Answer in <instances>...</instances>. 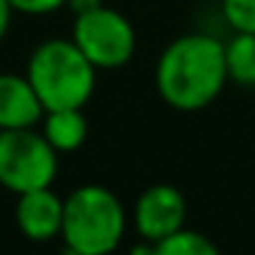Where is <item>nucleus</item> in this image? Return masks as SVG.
<instances>
[{
    "label": "nucleus",
    "instance_id": "2",
    "mask_svg": "<svg viewBox=\"0 0 255 255\" xmlns=\"http://www.w3.org/2000/svg\"><path fill=\"white\" fill-rule=\"evenodd\" d=\"M44 113L83 110L96 88V66L72 39H50L33 50L28 74Z\"/></svg>",
    "mask_w": 255,
    "mask_h": 255
},
{
    "label": "nucleus",
    "instance_id": "13",
    "mask_svg": "<svg viewBox=\"0 0 255 255\" xmlns=\"http://www.w3.org/2000/svg\"><path fill=\"white\" fill-rule=\"evenodd\" d=\"M14 11H22V14H52L58 11L61 6H66V0H8Z\"/></svg>",
    "mask_w": 255,
    "mask_h": 255
},
{
    "label": "nucleus",
    "instance_id": "8",
    "mask_svg": "<svg viewBox=\"0 0 255 255\" xmlns=\"http://www.w3.org/2000/svg\"><path fill=\"white\" fill-rule=\"evenodd\" d=\"M44 116L33 85L22 74H0V129H28Z\"/></svg>",
    "mask_w": 255,
    "mask_h": 255
},
{
    "label": "nucleus",
    "instance_id": "14",
    "mask_svg": "<svg viewBox=\"0 0 255 255\" xmlns=\"http://www.w3.org/2000/svg\"><path fill=\"white\" fill-rule=\"evenodd\" d=\"M11 14H14L11 3H8V0H0V41H3V36H6V30H8Z\"/></svg>",
    "mask_w": 255,
    "mask_h": 255
},
{
    "label": "nucleus",
    "instance_id": "3",
    "mask_svg": "<svg viewBox=\"0 0 255 255\" xmlns=\"http://www.w3.org/2000/svg\"><path fill=\"white\" fill-rule=\"evenodd\" d=\"M127 233L121 200L99 184L77 187L63 200V244L80 255H110Z\"/></svg>",
    "mask_w": 255,
    "mask_h": 255
},
{
    "label": "nucleus",
    "instance_id": "1",
    "mask_svg": "<svg viewBox=\"0 0 255 255\" xmlns=\"http://www.w3.org/2000/svg\"><path fill=\"white\" fill-rule=\"evenodd\" d=\"M156 91L173 110H203L228 83L225 41L209 33H187L170 41L156 61Z\"/></svg>",
    "mask_w": 255,
    "mask_h": 255
},
{
    "label": "nucleus",
    "instance_id": "16",
    "mask_svg": "<svg viewBox=\"0 0 255 255\" xmlns=\"http://www.w3.org/2000/svg\"><path fill=\"white\" fill-rule=\"evenodd\" d=\"M129 255H154V242H145V239H143V244L132 247V253H129Z\"/></svg>",
    "mask_w": 255,
    "mask_h": 255
},
{
    "label": "nucleus",
    "instance_id": "9",
    "mask_svg": "<svg viewBox=\"0 0 255 255\" xmlns=\"http://www.w3.org/2000/svg\"><path fill=\"white\" fill-rule=\"evenodd\" d=\"M44 134L58 154L77 151L88 137V121L83 110H50L44 113Z\"/></svg>",
    "mask_w": 255,
    "mask_h": 255
},
{
    "label": "nucleus",
    "instance_id": "12",
    "mask_svg": "<svg viewBox=\"0 0 255 255\" xmlns=\"http://www.w3.org/2000/svg\"><path fill=\"white\" fill-rule=\"evenodd\" d=\"M222 17L233 33L255 36V0H222Z\"/></svg>",
    "mask_w": 255,
    "mask_h": 255
},
{
    "label": "nucleus",
    "instance_id": "7",
    "mask_svg": "<svg viewBox=\"0 0 255 255\" xmlns=\"http://www.w3.org/2000/svg\"><path fill=\"white\" fill-rule=\"evenodd\" d=\"M19 231L33 242H47L52 236H61L63 225V198L52 192V187L22 192L14 209Z\"/></svg>",
    "mask_w": 255,
    "mask_h": 255
},
{
    "label": "nucleus",
    "instance_id": "5",
    "mask_svg": "<svg viewBox=\"0 0 255 255\" xmlns=\"http://www.w3.org/2000/svg\"><path fill=\"white\" fill-rule=\"evenodd\" d=\"M72 41L96 69H118L129 63L137 47L134 28L121 11L105 6L77 14Z\"/></svg>",
    "mask_w": 255,
    "mask_h": 255
},
{
    "label": "nucleus",
    "instance_id": "11",
    "mask_svg": "<svg viewBox=\"0 0 255 255\" xmlns=\"http://www.w3.org/2000/svg\"><path fill=\"white\" fill-rule=\"evenodd\" d=\"M154 255H220V250L209 236L181 228V231L154 242Z\"/></svg>",
    "mask_w": 255,
    "mask_h": 255
},
{
    "label": "nucleus",
    "instance_id": "6",
    "mask_svg": "<svg viewBox=\"0 0 255 255\" xmlns=\"http://www.w3.org/2000/svg\"><path fill=\"white\" fill-rule=\"evenodd\" d=\"M187 222V198L173 184H154L134 203V228L145 242H159Z\"/></svg>",
    "mask_w": 255,
    "mask_h": 255
},
{
    "label": "nucleus",
    "instance_id": "4",
    "mask_svg": "<svg viewBox=\"0 0 255 255\" xmlns=\"http://www.w3.org/2000/svg\"><path fill=\"white\" fill-rule=\"evenodd\" d=\"M58 176V151L41 132L0 129V184L22 195L30 189L52 187Z\"/></svg>",
    "mask_w": 255,
    "mask_h": 255
},
{
    "label": "nucleus",
    "instance_id": "10",
    "mask_svg": "<svg viewBox=\"0 0 255 255\" xmlns=\"http://www.w3.org/2000/svg\"><path fill=\"white\" fill-rule=\"evenodd\" d=\"M225 66L228 80L255 88V36L253 33H233L231 41H225Z\"/></svg>",
    "mask_w": 255,
    "mask_h": 255
},
{
    "label": "nucleus",
    "instance_id": "15",
    "mask_svg": "<svg viewBox=\"0 0 255 255\" xmlns=\"http://www.w3.org/2000/svg\"><path fill=\"white\" fill-rule=\"evenodd\" d=\"M66 6H72L74 14H85V11H91V8H99L102 0H66Z\"/></svg>",
    "mask_w": 255,
    "mask_h": 255
}]
</instances>
